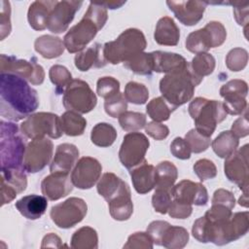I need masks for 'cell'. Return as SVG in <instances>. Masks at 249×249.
<instances>
[{
	"mask_svg": "<svg viewBox=\"0 0 249 249\" xmlns=\"http://www.w3.org/2000/svg\"><path fill=\"white\" fill-rule=\"evenodd\" d=\"M248 85L243 80L233 79L224 84L220 89V95L224 98V107L227 114L240 115L247 108L246 96Z\"/></svg>",
	"mask_w": 249,
	"mask_h": 249,
	"instance_id": "17",
	"label": "cell"
},
{
	"mask_svg": "<svg viewBox=\"0 0 249 249\" xmlns=\"http://www.w3.org/2000/svg\"><path fill=\"white\" fill-rule=\"evenodd\" d=\"M46 247H55V248H60L62 247L61 239L59 236H57L55 233H49L44 236L42 240V245L41 248H46Z\"/></svg>",
	"mask_w": 249,
	"mask_h": 249,
	"instance_id": "60",
	"label": "cell"
},
{
	"mask_svg": "<svg viewBox=\"0 0 249 249\" xmlns=\"http://www.w3.org/2000/svg\"><path fill=\"white\" fill-rule=\"evenodd\" d=\"M145 132L156 140H162L169 134V128L159 122H151L146 124Z\"/></svg>",
	"mask_w": 249,
	"mask_h": 249,
	"instance_id": "56",
	"label": "cell"
},
{
	"mask_svg": "<svg viewBox=\"0 0 249 249\" xmlns=\"http://www.w3.org/2000/svg\"><path fill=\"white\" fill-rule=\"evenodd\" d=\"M111 217L117 221H125L133 213V202L128 185L124 182L121 190L108 201Z\"/></svg>",
	"mask_w": 249,
	"mask_h": 249,
	"instance_id": "24",
	"label": "cell"
},
{
	"mask_svg": "<svg viewBox=\"0 0 249 249\" xmlns=\"http://www.w3.org/2000/svg\"><path fill=\"white\" fill-rule=\"evenodd\" d=\"M231 209L223 204H212V206L205 212V217L212 222L227 220L231 216Z\"/></svg>",
	"mask_w": 249,
	"mask_h": 249,
	"instance_id": "55",
	"label": "cell"
},
{
	"mask_svg": "<svg viewBox=\"0 0 249 249\" xmlns=\"http://www.w3.org/2000/svg\"><path fill=\"white\" fill-rule=\"evenodd\" d=\"M171 196L173 199L187 204L205 205L208 201V193L206 188L197 182L191 180H182L172 187Z\"/></svg>",
	"mask_w": 249,
	"mask_h": 249,
	"instance_id": "20",
	"label": "cell"
},
{
	"mask_svg": "<svg viewBox=\"0 0 249 249\" xmlns=\"http://www.w3.org/2000/svg\"><path fill=\"white\" fill-rule=\"evenodd\" d=\"M107 18V9L100 2H90L82 19L65 34L63 38L65 49L71 53L83 51L103 28Z\"/></svg>",
	"mask_w": 249,
	"mask_h": 249,
	"instance_id": "3",
	"label": "cell"
},
{
	"mask_svg": "<svg viewBox=\"0 0 249 249\" xmlns=\"http://www.w3.org/2000/svg\"><path fill=\"white\" fill-rule=\"evenodd\" d=\"M117 138V130L115 127L107 123L96 124L90 133L91 142L98 147H109Z\"/></svg>",
	"mask_w": 249,
	"mask_h": 249,
	"instance_id": "37",
	"label": "cell"
},
{
	"mask_svg": "<svg viewBox=\"0 0 249 249\" xmlns=\"http://www.w3.org/2000/svg\"><path fill=\"white\" fill-rule=\"evenodd\" d=\"M96 92L100 97L107 99L120 92V82L109 76L99 78L96 84Z\"/></svg>",
	"mask_w": 249,
	"mask_h": 249,
	"instance_id": "47",
	"label": "cell"
},
{
	"mask_svg": "<svg viewBox=\"0 0 249 249\" xmlns=\"http://www.w3.org/2000/svg\"><path fill=\"white\" fill-rule=\"evenodd\" d=\"M168 214L171 218L174 219H186L190 217L193 212V207L191 204L180 202L173 199L168 208Z\"/></svg>",
	"mask_w": 249,
	"mask_h": 249,
	"instance_id": "54",
	"label": "cell"
},
{
	"mask_svg": "<svg viewBox=\"0 0 249 249\" xmlns=\"http://www.w3.org/2000/svg\"><path fill=\"white\" fill-rule=\"evenodd\" d=\"M53 152V144L47 137L32 139L25 149L22 166L28 173L41 171L50 163Z\"/></svg>",
	"mask_w": 249,
	"mask_h": 249,
	"instance_id": "15",
	"label": "cell"
},
{
	"mask_svg": "<svg viewBox=\"0 0 249 249\" xmlns=\"http://www.w3.org/2000/svg\"><path fill=\"white\" fill-rule=\"evenodd\" d=\"M56 3V0H39L32 2L27 12L29 25L34 30L38 31L46 29L48 27V20L51 12Z\"/></svg>",
	"mask_w": 249,
	"mask_h": 249,
	"instance_id": "27",
	"label": "cell"
},
{
	"mask_svg": "<svg viewBox=\"0 0 249 249\" xmlns=\"http://www.w3.org/2000/svg\"><path fill=\"white\" fill-rule=\"evenodd\" d=\"M169 10L184 25H196L203 17L206 2L203 1H166Z\"/></svg>",
	"mask_w": 249,
	"mask_h": 249,
	"instance_id": "22",
	"label": "cell"
},
{
	"mask_svg": "<svg viewBox=\"0 0 249 249\" xmlns=\"http://www.w3.org/2000/svg\"><path fill=\"white\" fill-rule=\"evenodd\" d=\"M83 5V1L63 0L57 1L56 5L51 12L48 20V29L53 33H62L67 30L72 22L75 14Z\"/></svg>",
	"mask_w": 249,
	"mask_h": 249,
	"instance_id": "19",
	"label": "cell"
},
{
	"mask_svg": "<svg viewBox=\"0 0 249 249\" xmlns=\"http://www.w3.org/2000/svg\"><path fill=\"white\" fill-rule=\"evenodd\" d=\"M0 10V33L1 40H4L11 32V6L9 1L2 0Z\"/></svg>",
	"mask_w": 249,
	"mask_h": 249,
	"instance_id": "52",
	"label": "cell"
},
{
	"mask_svg": "<svg viewBox=\"0 0 249 249\" xmlns=\"http://www.w3.org/2000/svg\"><path fill=\"white\" fill-rule=\"evenodd\" d=\"M69 173L53 172L46 176L41 183L42 194L50 200H57L69 195L73 190Z\"/></svg>",
	"mask_w": 249,
	"mask_h": 249,
	"instance_id": "23",
	"label": "cell"
},
{
	"mask_svg": "<svg viewBox=\"0 0 249 249\" xmlns=\"http://www.w3.org/2000/svg\"><path fill=\"white\" fill-rule=\"evenodd\" d=\"M21 132L30 139L49 136L56 139L63 134L60 117L49 112H38L28 116L20 124Z\"/></svg>",
	"mask_w": 249,
	"mask_h": 249,
	"instance_id": "9",
	"label": "cell"
},
{
	"mask_svg": "<svg viewBox=\"0 0 249 249\" xmlns=\"http://www.w3.org/2000/svg\"><path fill=\"white\" fill-rule=\"evenodd\" d=\"M248 144H245L237 151L235 150L231 156L226 158L224 171L227 178L236 184L243 193H248Z\"/></svg>",
	"mask_w": 249,
	"mask_h": 249,
	"instance_id": "16",
	"label": "cell"
},
{
	"mask_svg": "<svg viewBox=\"0 0 249 249\" xmlns=\"http://www.w3.org/2000/svg\"><path fill=\"white\" fill-rule=\"evenodd\" d=\"M79 158L78 148L70 143H62L57 146L54 158L51 162L50 171L69 173L77 163Z\"/></svg>",
	"mask_w": 249,
	"mask_h": 249,
	"instance_id": "25",
	"label": "cell"
},
{
	"mask_svg": "<svg viewBox=\"0 0 249 249\" xmlns=\"http://www.w3.org/2000/svg\"><path fill=\"white\" fill-rule=\"evenodd\" d=\"M227 38L225 26L216 20L209 21L203 28L191 32L185 42L186 49L196 54L207 53L211 48L220 47Z\"/></svg>",
	"mask_w": 249,
	"mask_h": 249,
	"instance_id": "8",
	"label": "cell"
},
{
	"mask_svg": "<svg viewBox=\"0 0 249 249\" xmlns=\"http://www.w3.org/2000/svg\"><path fill=\"white\" fill-rule=\"evenodd\" d=\"M149 146L150 142L145 134L134 131L125 134L119 151L120 161L125 168L132 169L145 160Z\"/></svg>",
	"mask_w": 249,
	"mask_h": 249,
	"instance_id": "13",
	"label": "cell"
},
{
	"mask_svg": "<svg viewBox=\"0 0 249 249\" xmlns=\"http://www.w3.org/2000/svg\"><path fill=\"white\" fill-rule=\"evenodd\" d=\"M1 73H12L28 81L34 86L43 84L45 80L44 68L36 61L19 59L13 55H0Z\"/></svg>",
	"mask_w": 249,
	"mask_h": 249,
	"instance_id": "14",
	"label": "cell"
},
{
	"mask_svg": "<svg viewBox=\"0 0 249 249\" xmlns=\"http://www.w3.org/2000/svg\"><path fill=\"white\" fill-rule=\"evenodd\" d=\"M35 51L44 58L52 59L60 56L65 49L63 41L55 36L43 35L34 42Z\"/></svg>",
	"mask_w": 249,
	"mask_h": 249,
	"instance_id": "32",
	"label": "cell"
},
{
	"mask_svg": "<svg viewBox=\"0 0 249 249\" xmlns=\"http://www.w3.org/2000/svg\"><path fill=\"white\" fill-rule=\"evenodd\" d=\"M249 230L248 211L236 212L223 221L212 222L205 216L198 218L193 225V236L199 242H212L225 245L245 235Z\"/></svg>",
	"mask_w": 249,
	"mask_h": 249,
	"instance_id": "2",
	"label": "cell"
},
{
	"mask_svg": "<svg viewBox=\"0 0 249 249\" xmlns=\"http://www.w3.org/2000/svg\"><path fill=\"white\" fill-rule=\"evenodd\" d=\"M49 77L51 82L55 86V91L57 94L63 93L67 86L72 81V75L70 71L62 65H53L49 70Z\"/></svg>",
	"mask_w": 249,
	"mask_h": 249,
	"instance_id": "42",
	"label": "cell"
},
{
	"mask_svg": "<svg viewBox=\"0 0 249 249\" xmlns=\"http://www.w3.org/2000/svg\"><path fill=\"white\" fill-rule=\"evenodd\" d=\"M185 140L189 143L193 153L198 154L207 150L211 143V138L200 134L196 128L191 129L185 135Z\"/></svg>",
	"mask_w": 249,
	"mask_h": 249,
	"instance_id": "48",
	"label": "cell"
},
{
	"mask_svg": "<svg viewBox=\"0 0 249 249\" xmlns=\"http://www.w3.org/2000/svg\"><path fill=\"white\" fill-rule=\"evenodd\" d=\"M0 79V114L3 118L18 122L36 111L39 97L26 80L12 73H1Z\"/></svg>",
	"mask_w": 249,
	"mask_h": 249,
	"instance_id": "1",
	"label": "cell"
},
{
	"mask_svg": "<svg viewBox=\"0 0 249 249\" xmlns=\"http://www.w3.org/2000/svg\"><path fill=\"white\" fill-rule=\"evenodd\" d=\"M231 131L238 137H245L249 133V123H248V115L247 112L244 116L236 119L231 125Z\"/></svg>",
	"mask_w": 249,
	"mask_h": 249,
	"instance_id": "59",
	"label": "cell"
},
{
	"mask_svg": "<svg viewBox=\"0 0 249 249\" xmlns=\"http://www.w3.org/2000/svg\"><path fill=\"white\" fill-rule=\"evenodd\" d=\"M106 9H118L121 8L123 5L125 4V1H122V2H116V1H111V2H100Z\"/></svg>",
	"mask_w": 249,
	"mask_h": 249,
	"instance_id": "61",
	"label": "cell"
},
{
	"mask_svg": "<svg viewBox=\"0 0 249 249\" xmlns=\"http://www.w3.org/2000/svg\"><path fill=\"white\" fill-rule=\"evenodd\" d=\"M171 154L180 160H188L191 158L192 150L189 143L182 137H176L170 144Z\"/></svg>",
	"mask_w": 249,
	"mask_h": 249,
	"instance_id": "53",
	"label": "cell"
},
{
	"mask_svg": "<svg viewBox=\"0 0 249 249\" xmlns=\"http://www.w3.org/2000/svg\"><path fill=\"white\" fill-rule=\"evenodd\" d=\"M146 116L139 112L125 111L119 117V124L125 131H136L146 125Z\"/></svg>",
	"mask_w": 249,
	"mask_h": 249,
	"instance_id": "44",
	"label": "cell"
},
{
	"mask_svg": "<svg viewBox=\"0 0 249 249\" xmlns=\"http://www.w3.org/2000/svg\"><path fill=\"white\" fill-rule=\"evenodd\" d=\"M62 103L67 111L87 114L94 109L97 103V98L87 82L80 79H74L63 92Z\"/></svg>",
	"mask_w": 249,
	"mask_h": 249,
	"instance_id": "10",
	"label": "cell"
},
{
	"mask_svg": "<svg viewBox=\"0 0 249 249\" xmlns=\"http://www.w3.org/2000/svg\"><path fill=\"white\" fill-rule=\"evenodd\" d=\"M71 247L74 249H96L98 247L96 231L88 226L80 228L71 237Z\"/></svg>",
	"mask_w": 249,
	"mask_h": 249,
	"instance_id": "36",
	"label": "cell"
},
{
	"mask_svg": "<svg viewBox=\"0 0 249 249\" xmlns=\"http://www.w3.org/2000/svg\"><path fill=\"white\" fill-rule=\"evenodd\" d=\"M146 46L147 42L143 32L137 28H128L123 31L116 40L103 45V55L107 63L118 64L142 53Z\"/></svg>",
	"mask_w": 249,
	"mask_h": 249,
	"instance_id": "5",
	"label": "cell"
},
{
	"mask_svg": "<svg viewBox=\"0 0 249 249\" xmlns=\"http://www.w3.org/2000/svg\"><path fill=\"white\" fill-rule=\"evenodd\" d=\"M147 232L155 244L168 249L184 248L189 241V232L185 228L172 226L165 221H153Z\"/></svg>",
	"mask_w": 249,
	"mask_h": 249,
	"instance_id": "11",
	"label": "cell"
},
{
	"mask_svg": "<svg viewBox=\"0 0 249 249\" xmlns=\"http://www.w3.org/2000/svg\"><path fill=\"white\" fill-rule=\"evenodd\" d=\"M60 123L63 133L68 136L82 135L87 126V120L74 111H66L63 113L60 117Z\"/></svg>",
	"mask_w": 249,
	"mask_h": 249,
	"instance_id": "35",
	"label": "cell"
},
{
	"mask_svg": "<svg viewBox=\"0 0 249 249\" xmlns=\"http://www.w3.org/2000/svg\"><path fill=\"white\" fill-rule=\"evenodd\" d=\"M0 124L1 169L23 168L22 163L26 147L18 125L4 121H1Z\"/></svg>",
	"mask_w": 249,
	"mask_h": 249,
	"instance_id": "7",
	"label": "cell"
},
{
	"mask_svg": "<svg viewBox=\"0 0 249 249\" xmlns=\"http://www.w3.org/2000/svg\"><path fill=\"white\" fill-rule=\"evenodd\" d=\"M189 114L195 121L196 129L206 137H211L218 124L227 118L223 102L204 97H196L189 105Z\"/></svg>",
	"mask_w": 249,
	"mask_h": 249,
	"instance_id": "6",
	"label": "cell"
},
{
	"mask_svg": "<svg viewBox=\"0 0 249 249\" xmlns=\"http://www.w3.org/2000/svg\"><path fill=\"white\" fill-rule=\"evenodd\" d=\"M75 66L83 72L89 71L91 67L100 68L107 64L103 55V46L99 43L93 44L75 55Z\"/></svg>",
	"mask_w": 249,
	"mask_h": 249,
	"instance_id": "28",
	"label": "cell"
},
{
	"mask_svg": "<svg viewBox=\"0 0 249 249\" xmlns=\"http://www.w3.org/2000/svg\"><path fill=\"white\" fill-rule=\"evenodd\" d=\"M135 191L144 195L151 192L156 186V167L145 160L129 171Z\"/></svg>",
	"mask_w": 249,
	"mask_h": 249,
	"instance_id": "26",
	"label": "cell"
},
{
	"mask_svg": "<svg viewBox=\"0 0 249 249\" xmlns=\"http://www.w3.org/2000/svg\"><path fill=\"white\" fill-rule=\"evenodd\" d=\"M239 138L231 131L225 130L222 131L211 143L214 153L222 158L226 159L231 156L238 147Z\"/></svg>",
	"mask_w": 249,
	"mask_h": 249,
	"instance_id": "33",
	"label": "cell"
},
{
	"mask_svg": "<svg viewBox=\"0 0 249 249\" xmlns=\"http://www.w3.org/2000/svg\"><path fill=\"white\" fill-rule=\"evenodd\" d=\"M104 109L107 115L112 118H119L127 109V101L124 93L119 92L104 101Z\"/></svg>",
	"mask_w": 249,
	"mask_h": 249,
	"instance_id": "46",
	"label": "cell"
},
{
	"mask_svg": "<svg viewBox=\"0 0 249 249\" xmlns=\"http://www.w3.org/2000/svg\"><path fill=\"white\" fill-rule=\"evenodd\" d=\"M124 181L118 177L112 172H106L98 180L97 183V193L108 201L111 199L123 187Z\"/></svg>",
	"mask_w": 249,
	"mask_h": 249,
	"instance_id": "38",
	"label": "cell"
},
{
	"mask_svg": "<svg viewBox=\"0 0 249 249\" xmlns=\"http://www.w3.org/2000/svg\"><path fill=\"white\" fill-rule=\"evenodd\" d=\"M154 242L148 232L137 231L128 236L124 248H136V249H152Z\"/></svg>",
	"mask_w": 249,
	"mask_h": 249,
	"instance_id": "51",
	"label": "cell"
},
{
	"mask_svg": "<svg viewBox=\"0 0 249 249\" xmlns=\"http://www.w3.org/2000/svg\"><path fill=\"white\" fill-rule=\"evenodd\" d=\"M177 177H178L177 167L168 160L161 161L156 166L155 188L171 191Z\"/></svg>",
	"mask_w": 249,
	"mask_h": 249,
	"instance_id": "34",
	"label": "cell"
},
{
	"mask_svg": "<svg viewBox=\"0 0 249 249\" xmlns=\"http://www.w3.org/2000/svg\"><path fill=\"white\" fill-rule=\"evenodd\" d=\"M18 212L28 220H37L41 218L48 207L46 196L39 195H28L16 202Z\"/></svg>",
	"mask_w": 249,
	"mask_h": 249,
	"instance_id": "30",
	"label": "cell"
},
{
	"mask_svg": "<svg viewBox=\"0 0 249 249\" xmlns=\"http://www.w3.org/2000/svg\"><path fill=\"white\" fill-rule=\"evenodd\" d=\"M194 172L201 181L212 179L217 175V168L214 162L207 159H200L194 164Z\"/></svg>",
	"mask_w": 249,
	"mask_h": 249,
	"instance_id": "50",
	"label": "cell"
},
{
	"mask_svg": "<svg viewBox=\"0 0 249 249\" xmlns=\"http://www.w3.org/2000/svg\"><path fill=\"white\" fill-rule=\"evenodd\" d=\"M124 96L127 102L140 105L148 100L149 90L145 85L131 81L125 85Z\"/></svg>",
	"mask_w": 249,
	"mask_h": 249,
	"instance_id": "43",
	"label": "cell"
},
{
	"mask_svg": "<svg viewBox=\"0 0 249 249\" xmlns=\"http://www.w3.org/2000/svg\"><path fill=\"white\" fill-rule=\"evenodd\" d=\"M154 60V71L158 73H173L184 69L188 62L180 54L168 52H152Z\"/></svg>",
	"mask_w": 249,
	"mask_h": 249,
	"instance_id": "29",
	"label": "cell"
},
{
	"mask_svg": "<svg viewBox=\"0 0 249 249\" xmlns=\"http://www.w3.org/2000/svg\"><path fill=\"white\" fill-rule=\"evenodd\" d=\"M202 81L196 76L190 63L177 72L165 74L160 81V90L162 97L174 109L190 101L195 93V89Z\"/></svg>",
	"mask_w": 249,
	"mask_h": 249,
	"instance_id": "4",
	"label": "cell"
},
{
	"mask_svg": "<svg viewBox=\"0 0 249 249\" xmlns=\"http://www.w3.org/2000/svg\"><path fill=\"white\" fill-rule=\"evenodd\" d=\"M174 110L175 109L168 104L162 96L153 98L146 106V111L149 117L154 120V122L159 123L167 121Z\"/></svg>",
	"mask_w": 249,
	"mask_h": 249,
	"instance_id": "40",
	"label": "cell"
},
{
	"mask_svg": "<svg viewBox=\"0 0 249 249\" xmlns=\"http://www.w3.org/2000/svg\"><path fill=\"white\" fill-rule=\"evenodd\" d=\"M154 39L159 45L162 46H176L180 40V30L173 18L169 17H163L159 19Z\"/></svg>",
	"mask_w": 249,
	"mask_h": 249,
	"instance_id": "31",
	"label": "cell"
},
{
	"mask_svg": "<svg viewBox=\"0 0 249 249\" xmlns=\"http://www.w3.org/2000/svg\"><path fill=\"white\" fill-rule=\"evenodd\" d=\"M88 212L86 201L80 197H70L53 205L50 215L53 222L61 229H69L83 221Z\"/></svg>",
	"mask_w": 249,
	"mask_h": 249,
	"instance_id": "12",
	"label": "cell"
},
{
	"mask_svg": "<svg viewBox=\"0 0 249 249\" xmlns=\"http://www.w3.org/2000/svg\"><path fill=\"white\" fill-rule=\"evenodd\" d=\"M101 171L102 166L96 159L83 157L77 161L71 172V181L78 189H90L100 179Z\"/></svg>",
	"mask_w": 249,
	"mask_h": 249,
	"instance_id": "18",
	"label": "cell"
},
{
	"mask_svg": "<svg viewBox=\"0 0 249 249\" xmlns=\"http://www.w3.org/2000/svg\"><path fill=\"white\" fill-rule=\"evenodd\" d=\"M171 191L156 188V191L152 196V205L157 212L165 214L171 204Z\"/></svg>",
	"mask_w": 249,
	"mask_h": 249,
	"instance_id": "49",
	"label": "cell"
},
{
	"mask_svg": "<svg viewBox=\"0 0 249 249\" xmlns=\"http://www.w3.org/2000/svg\"><path fill=\"white\" fill-rule=\"evenodd\" d=\"M212 204H223L232 209L235 205V198L231 192L225 189H218L213 194Z\"/></svg>",
	"mask_w": 249,
	"mask_h": 249,
	"instance_id": "57",
	"label": "cell"
},
{
	"mask_svg": "<svg viewBox=\"0 0 249 249\" xmlns=\"http://www.w3.org/2000/svg\"><path fill=\"white\" fill-rule=\"evenodd\" d=\"M233 6V15L235 20L239 25H245L248 23V2H233L231 3Z\"/></svg>",
	"mask_w": 249,
	"mask_h": 249,
	"instance_id": "58",
	"label": "cell"
},
{
	"mask_svg": "<svg viewBox=\"0 0 249 249\" xmlns=\"http://www.w3.org/2000/svg\"><path fill=\"white\" fill-rule=\"evenodd\" d=\"M248 62V53L245 49L234 48L231 50L226 56L227 67L233 72L243 70Z\"/></svg>",
	"mask_w": 249,
	"mask_h": 249,
	"instance_id": "45",
	"label": "cell"
},
{
	"mask_svg": "<svg viewBox=\"0 0 249 249\" xmlns=\"http://www.w3.org/2000/svg\"><path fill=\"white\" fill-rule=\"evenodd\" d=\"M124 65L137 75H151L154 72L153 54L152 53H139L124 62Z\"/></svg>",
	"mask_w": 249,
	"mask_h": 249,
	"instance_id": "39",
	"label": "cell"
},
{
	"mask_svg": "<svg viewBox=\"0 0 249 249\" xmlns=\"http://www.w3.org/2000/svg\"><path fill=\"white\" fill-rule=\"evenodd\" d=\"M238 203L241 206L248 207V193H244L238 199Z\"/></svg>",
	"mask_w": 249,
	"mask_h": 249,
	"instance_id": "62",
	"label": "cell"
},
{
	"mask_svg": "<svg viewBox=\"0 0 249 249\" xmlns=\"http://www.w3.org/2000/svg\"><path fill=\"white\" fill-rule=\"evenodd\" d=\"M23 168L1 169L2 205L11 202L27 186V178Z\"/></svg>",
	"mask_w": 249,
	"mask_h": 249,
	"instance_id": "21",
	"label": "cell"
},
{
	"mask_svg": "<svg viewBox=\"0 0 249 249\" xmlns=\"http://www.w3.org/2000/svg\"><path fill=\"white\" fill-rule=\"evenodd\" d=\"M215 64L216 61L212 54L208 53H197L192 59L190 66L196 76L203 79L204 76H208L214 71Z\"/></svg>",
	"mask_w": 249,
	"mask_h": 249,
	"instance_id": "41",
	"label": "cell"
}]
</instances>
